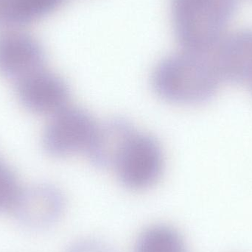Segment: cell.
<instances>
[{
	"label": "cell",
	"mask_w": 252,
	"mask_h": 252,
	"mask_svg": "<svg viewBox=\"0 0 252 252\" xmlns=\"http://www.w3.org/2000/svg\"><path fill=\"white\" fill-rule=\"evenodd\" d=\"M211 55L220 80L252 84V29L223 38Z\"/></svg>",
	"instance_id": "cell-8"
},
{
	"label": "cell",
	"mask_w": 252,
	"mask_h": 252,
	"mask_svg": "<svg viewBox=\"0 0 252 252\" xmlns=\"http://www.w3.org/2000/svg\"><path fill=\"white\" fill-rule=\"evenodd\" d=\"M66 0H0V28L32 23L55 11Z\"/></svg>",
	"instance_id": "cell-10"
},
{
	"label": "cell",
	"mask_w": 252,
	"mask_h": 252,
	"mask_svg": "<svg viewBox=\"0 0 252 252\" xmlns=\"http://www.w3.org/2000/svg\"><path fill=\"white\" fill-rule=\"evenodd\" d=\"M45 53L29 34L7 32L0 35V74L21 81L44 69Z\"/></svg>",
	"instance_id": "cell-5"
},
{
	"label": "cell",
	"mask_w": 252,
	"mask_h": 252,
	"mask_svg": "<svg viewBox=\"0 0 252 252\" xmlns=\"http://www.w3.org/2000/svg\"><path fill=\"white\" fill-rule=\"evenodd\" d=\"M97 126L87 111L67 106L52 115L43 136L44 149L59 158L87 153Z\"/></svg>",
	"instance_id": "cell-3"
},
{
	"label": "cell",
	"mask_w": 252,
	"mask_h": 252,
	"mask_svg": "<svg viewBox=\"0 0 252 252\" xmlns=\"http://www.w3.org/2000/svg\"><path fill=\"white\" fill-rule=\"evenodd\" d=\"M21 190L16 175L0 158V213L14 208Z\"/></svg>",
	"instance_id": "cell-12"
},
{
	"label": "cell",
	"mask_w": 252,
	"mask_h": 252,
	"mask_svg": "<svg viewBox=\"0 0 252 252\" xmlns=\"http://www.w3.org/2000/svg\"><path fill=\"white\" fill-rule=\"evenodd\" d=\"M66 252H116L103 241L84 239L72 244Z\"/></svg>",
	"instance_id": "cell-13"
},
{
	"label": "cell",
	"mask_w": 252,
	"mask_h": 252,
	"mask_svg": "<svg viewBox=\"0 0 252 252\" xmlns=\"http://www.w3.org/2000/svg\"><path fill=\"white\" fill-rule=\"evenodd\" d=\"M19 100L28 110L52 116L69 106L70 91L66 81L45 69L16 82Z\"/></svg>",
	"instance_id": "cell-6"
},
{
	"label": "cell",
	"mask_w": 252,
	"mask_h": 252,
	"mask_svg": "<svg viewBox=\"0 0 252 252\" xmlns=\"http://www.w3.org/2000/svg\"><path fill=\"white\" fill-rule=\"evenodd\" d=\"M133 252H189L182 235L167 225L150 226L142 232Z\"/></svg>",
	"instance_id": "cell-11"
},
{
	"label": "cell",
	"mask_w": 252,
	"mask_h": 252,
	"mask_svg": "<svg viewBox=\"0 0 252 252\" xmlns=\"http://www.w3.org/2000/svg\"><path fill=\"white\" fill-rule=\"evenodd\" d=\"M64 209V195L59 188L38 184L22 189L13 210L24 226L41 229L56 223Z\"/></svg>",
	"instance_id": "cell-7"
},
{
	"label": "cell",
	"mask_w": 252,
	"mask_h": 252,
	"mask_svg": "<svg viewBox=\"0 0 252 252\" xmlns=\"http://www.w3.org/2000/svg\"><path fill=\"white\" fill-rule=\"evenodd\" d=\"M128 121L115 118L98 124L87 154L99 168H115L117 162L135 133Z\"/></svg>",
	"instance_id": "cell-9"
},
{
	"label": "cell",
	"mask_w": 252,
	"mask_h": 252,
	"mask_svg": "<svg viewBox=\"0 0 252 252\" xmlns=\"http://www.w3.org/2000/svg\"><path fill=\"white\" fill-rule=\"evenodd\" d=\"M121 183L133 190L155 185L164 169V156L158 141L146 133H136L115 167Z\"/></svg>",
	"instance_id": "cell-4"
},
{
	"label": "cell",
	"mask_w": 252,
	"mask_h": 252,
	"mask_svg": "<svg viewBox=\"0 0 252 252\" xmlns=\"http://www.w3.org/2000/svg\"><path fill=\"white\" fill-rule=\"evenodd\" d=\"M238 6V0H170L175 36L182 50L212 54Z\"/></svg>",
	"instance_id": "cell-2"
},
{
	"label": "cell",
	"mask_w": 252,
	"mask_h": 252,
	"mask_svg": "<svg viewBox=\"0 0 252 252\" xmlns=\"http://www.w3.org/2000/svg\"><path fill=\"white\" fill-rule=\"evenodd\" d=\"M221 81L212 55L183 51L163 59L154 69L152 85L161 98L179 105L210 100Z\"/></svg>",
	"instance_id": "cell-1"
},
{
	"label": "cell",
	"mask_w": 252,
	"mask_h": 252,
	"mask_svg": "<svg viewBox=\"0 0 252 252\" xmlns=\"http://www.w3.org/2000/svg\"><path fill=\"white\" fill-rule=\"evenodd\" d=\"M251 85H252V84H251Z\"/></svg>",
	"instance_id": "cell-14"
}]
</instances>
